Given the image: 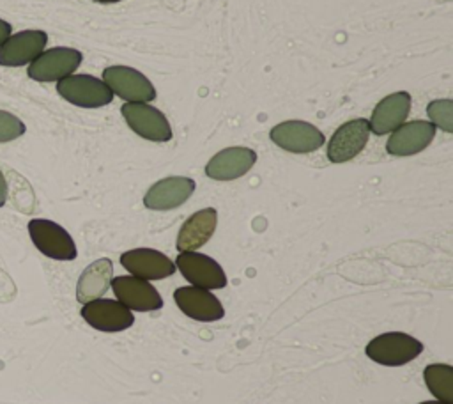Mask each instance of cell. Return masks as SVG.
Masks as SVG:
<instances>
[{"label": "cell", "mask_w": 453, "mask_h": 404, "mask_svg": "<svg viewBox=\"0 0 453 404\" xmlns=\"http://www.w3.org/2000/svg\"><path fill=\"white\" fill-rule=\"evenodd\" d=\"M195 191V181L184 175H170L154 183L145 197L143 206L152 211H170L182 206Z\"/></svg>", "instance_id": "obj_13"}, {"label": "cell", "mask_w": 453, "mask_h": 404, "mask_svg": "<svg viewBox=\"0 0 453 404\" xmlns=\"http://www.w3.org/2000/svg\"><path fill=\"white\" fill-rule=\"evenodd\" d=\"M5 200H7V181L0 172V207L5 204Z\"/></svg>", "instance_id": "obj_25"}, {"label": "cell", "mask_w": 453, "mask_h": 404, "mask_svg": "<svg viewBox=\"0 0 453 404\" xmlns=\"http://www.w3.org/2000/svg\"><path fill=\"white\" fill-rule=\"evenodd\" d=\"M426 113L435 128L444 129L446 133L453 131V101L451 99H437L428 103Z\"/></svg>", "instance_id": "obj_22"}, {"label": "cell", "mask_w": 453, "mask_h": 404, "mask_svg": "<svg viewBox=\"0 0 453 404\" xmlns=\"http://www.w3.org/2000/svg\"><path fill=\"white\" fill-rule=\"evenodd\" d=\"M120 264L142 280H163L175 273V262L152 248H133L120 255Z\"/></svg>", "instance_id": "obj_14"}, {"label": "cell", "mask_w": 453, "mask_h": 404, "mask_svg": "<svg viewBox=\"0 0 453 404\" xmlns=\"http://www.w3.org/2000/svg\"><path fill=\"white\" fill-rule=\"evenodd\" d=\"M435 136V126L428 120H411L391 131L386 151L393 156H412L426 149Z\"/></svg>", "instance_id": "obj_16"}, {"label": "cell", "mask_w": 453, "mask_h": 404, "mask_svg": "<svg viewBox=\"0 0 453 404\" xmlns=\"http://www.w3.org/2000/svg\"><path fill=\"white\" fill-rule=\"evenodd\" d=\"M83 60L81 51L67 46H55L44 50L37 58L28 64L27 74L28 78L46 83V82H58L80 67Z\"/></svg>", "instance_id": "obj_4"}, {"label": "cell", "mask_w": 453, "mask_h": 404, "mask_svg": "<svg viewBox=\"0 0 453 404\" xmlns=\"http://www.w3.org/2000/svg\"><path fill=\"white\" fill-rule=\"evenodd\" d=\"M94 2H99V4H115V2H120V0H94Z\"/></svg>", "instance_id": "obj_27"}, {"label": "cell", "mask_w": 453, "mask_h": 404, "mask_svg": "<svg viewBox=\"0 0 453 404\" xmlns=\"http://www.w3.org/2000/svg\"><path fill=\"white\" fill-rule=\"evenodd\" d=\"M218 225V211L214 207H205L193 213L177 234L179 252H195L202 248L214 234Z\"/></svg>", "instance_id": "obj_19"}, {"label": "cell", "mask_w": 453, "mask_h": 404, "mask_svg": "<svg viewBox=\"0 0 453 404\" xmlns=\"http://www.w3.org/2000/svg\"><path fill=\"white\" fill-rule=\"evenodd\" d=\"M269 136L278 147L296 154L313 152L319 147H322L326 140L320 129L304 120L280 122L271 129Z\"/></svg>", "instance_id": "obj_9"}, {"label": "cell", "mask_w": 453, "mask_h": 404, "mask_svg": "<svg viewBox=\"0 0 453 404\" xmlns=\"http://www.w3.org/2000/svg\"><path fill=\"white\" fill-rule=\"evenodd\" d=\"M370 138V124L366 119H352L342 124L327 144V159L331 163H345L357 156Z\"/></svg>", "instance_id": "obj_10"}, {"label": "cell", "mask_w": 453, "mask_h": 404, "mask_svg": "<svg viewBox=\"0 0 453 404\" xmlns=\"http://www.w3.org/2000/svg\"><path fill=\"white\" fill-rule=\"evenodd\" d=\"M81 317L85 322L104 333H117L127 330L134 322V315L120 301L97 298L81 307Z\"/></svg>", "instance_id": "obj_7"}, {"label": "cell", "mask_w": 453, "mask_h": 404, "mask_svg": "<svg viewBox=\"0 0 453 404\" xmlns=\"http://www.w3.org/2000/svg\"><path fill=\"white\" fill-rule=\"evenodd\" d=\"M57 92L81 108H99L113 101L110 87L92 74H69L57 82Z\"/></svg>", "instance_id": "obj_2"}, {"label": "cell", "mask_w": 453, "mask_h": 404, "mask_svg": "<svg viewBox=\"0 0 453 404\" xmlns=\"http://www.w3.org/2000/svg\"><path fill=\"white\" fill-rule=\"evenodd\" d=\"M419 404H446V402H441V400H425V402H419Z\"/></svg>", "instance_id": "obj_26"}, {"label": "cell", "mask_w": 453, "mask_h": 404, "mask_svg": "<svg viewBox=\"0 0 453 404\" xmlns=\"http://www.w3.org/2000/svg\"><path fill=\"white\" fill-rule=\"evenodd\" d=\"M366 356L386 367H400L421 354L423 344L402 331H388L372 338L366 347Z\"/></svg>", "instance_id": "obj_1"}, {"label": "cell", "mask_w": 453, "mask_h": 404, "mask_svg": "<svg viewBox=\"0 0 453 404\" xmlns=\"http://www.w3.org/2000/svg\"><path fill=\"white\" fill-rule=\"evenodd\" d=\"M28 234L35 248L55 260H74L78 252L71 234L58 223L46 218L28 221Z\"/></svg>", "instance_id": "obj_3"}, {"label": "cell", "mask_w": 453, "mask_h": 404, "mask_svg": "<svg viewBox=\"0 0 453 404\" xmlns=\"http://www.w3.org/2000/svg\"><path fill=\"white\" fill-rule=\"evenodd\" d=\"M411 94L405 90L393 92L382 97L372 112L370 131L375 135H386L405 122L411 112Z\"/></svg>", "instance_id": "obj_18"}, {"label": "cell", "mask_w": 453, "mask_h": 404, "mask_svg": "<svg viewBox=\"0 0 453 404\" xmlns=\"http://www.w3.org/2000/svg\"><path fill=\"white\" fill-rule=\"evenodd\" d=\"M11 32H12L11 23H7L5 19H2V18H0V46L7 41V37L11 35Z\"/></svg>", "instance_id": "obj_24"}, {"label": "cell", "mask_w": 453, "mask_h": 404, "mask_svg": "<svg viewBox=\"0 0 453 404\" xmlns=\"http://www.w3.org/2000/svg\"><path fill=\"white\" fill-rule=\"evenodd\" d=\"M27 131V126L21 119L12 115L11 112L0 110V144L12 142L19 138Z\"/></svg>", "instance_id": "obj_23"}, {"label": "cell", "mask_w": 453, "mask_h": 404, "mask_svg": "<svg viewBox=\"0 0 453 404\" xmlns=\"http://www.w3.org/2000/svg\"><path fill=\"white\" fill-rule=\"evenodd\" d=\"M175 268L182 276L200 289H223L226 285V276L223 268L209 255L196 252H179L175 259Z\"/></svg>", "instance_id": "obj_8"}, {"label": "cell", "mask_w": 453, "mask_h": 404, "mask_svg": "<svg viewBox=\"0 0 453 404\" xmlns=\"http://www.w3.org/2000/svg\"><path fill=\"white\" fill-rule=\"evenodd\" d=\"M113 278V264L110 259L103 257L88 264L78 278L76 284V299L83 305L92 299L101 298L111 284Z\"/></svg>", "instance_id": "obj_20"}, {"label": "cell", "mask_w": 453, "mask_h": 404, "mask_svg": "<svg viewBox=\"0 0 453 404\" xmlns=\"http://www.w3.org/2000/svg\"><path fill=\"white\" fill-rule=\"evenodd\" d=\"M122 117L127 126L145 140L168 142L172 138V128L161 110L149 103H124Z\"/></svg>", "instance_id": "obj_6"}, {"label": "cell", "mask_w": 453, "mask_h": 404, "mask_svg": "<svg viewBox=\"0 0 453 404\" xmlns=\"http://www.w3.org/2000/svg\"><path fill=\"white\" fill-rule=\"evenodd\" d=\"M103 82L126 103H149L156 99V89L138 69L127 66H110L103 71Z\"/></svg>", "instance_id": "obj_5"}, {"label": "cell", "mask_w": 453, "mask_h": 404, "mask_svg": "<svg viewBox=\"0 0 453 404\" xmlns=\"http://www.w3.org/2000/svg\"><path fill=\"white\" fill-rule=\"evenodd\" d=\"M48 43V34L42 30H21L11 34L0 46V66L21 67L37 58Z\"/></svg>", "instance_id": "obj_12"}, {"label": "cell", "mask_w": 453, "mask_h": 404, "mask_svg": "<svg viewBox=\"0 0 453 404\" xmlns=\"http://www.w3.org/2000/svg\"><path fill=\"white\" fill-rule=\"evenodd\" d=\"M423 379L432 395L446 404H453V367L444 363L426 365Z\"/></svg>", "instance_id": "obj_21"}, {"label": "cell", "mask_w": 453, "mask_h": 404, "mask_svg": "<svg viewBox=\"0 0 453 404\" xmlns=\"http://www.w3.org/2000/svg\"><path fill=\"white\" fill-rule=\"evenodd\" d=\"M257 161V152L250 147H226L214 154L205 165L207 177L214 181H234L248 174Z\"/></svg>", "instance_id": "obj_17"}, {"label": "cell", "mask_w": 453, "mask_h": 404, "mask_svg": "<svg viewBox=\"0 0 453 404\" xmlns=\"http://www.w3.org/2000/svg\"><path fill=\"white\" fill-rule=\"evenodd\" d=\"M173 299L180 312L200 322H212L225 315L221 301L207 289L195 285H184L175 289Z\"/></svg>", "instance_id": "obj_15"}, {"label": "cell", "mask_w": 453, "mask_h": 404, "mask_svg": "<svg viewBox=\"0 0 453 404\" xmlns=\"http://www.w3.org/2000/svg\"><path fill=\"white\" fill-rule=\"evenodd\" d=\"M110 287L113 289L117 299L129 310L152 312L163 307L161 294L149 284V280L124 275L111 278Z\"/></svg>", "instance_id": "obj_11"}]
</instances>
